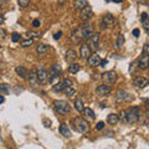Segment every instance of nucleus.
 <instances>
[{"instance_id": "1", "label": "nucleus", "mask_w": 149, "mask_h": 149, "mask_svg": "<svg viewBox=\"0 0 149 149\" xmlns=\"http://www.w3.org/2000/svg\"><path fill=\"white\" fill-rule=\"evenodd\" d=\"M119 119H122L124 123H137L139 119H141V111H139L138 107H130L129 109H124L120 111L119 113Z\"/></svg>"}, {"instance_id": "2", "label": "nucleus", "mask_w": 149, "mask_h": 149, "mask_svg": "<svg viewBox=\"0 0 149 149\" xmlns=\"http://www.w3.org/2000/svg\"><path fill=\"white\" fill-rule=\"evenodd\" d=\"M72 124H73L74 129H76L77 132H80V133H86L87 130L90 129V124H88L87 120L85 118H82V117L73 118L72 119Z\"/></svg>"}, {"instance_id": "3", "label": "nucleus", "mask_w": 149, "mask_h": 149, "mask_svg": "<svg viewBox=\"0 0 149 149\" xmlns=\"http://www.w3.org/2000/svg\"><path fill=\"white\" fill-rule=\"evenodd\" d=\"M54 106H55L56 112L60 114H62V116H66L71 112V106H70V103H67L66 101L57 100V101L54 102Z\"/></svg>"}, {"instance_id": "4", "label": "nucleus", "mask_w": 149, "mask_h": 149, "mask_svg": "<svg viewBox=\"0 0 149 149\" xmlns=\"http://www.w3.org/2000/svg\"><path fill=\"white\" fill-rule=\"evenodd\" d=\"M102 80L106 85H113L117 81V73L114 71H107L102 73Z\"/></svg>"}, {"instance_id": "5", "label": "nucleus", "mask_w": 149, "mask_h": 149, "mask_svg": "<svg viewBox=\"0 0 149 149\" xmlns=\"http://www.w3.org/2000/svg\"><path fill=\"white\" fill-rule=\"evenodd\" d=\"M80 32H81V39L82 40H88L91 37V35L93 34V26L91 24H86L81 26L80 29Z\"/></svg>"}, {"instance_id": "6", "label": "nucleus", "mask_w": 149, "mask_h": 149, "mask_svg": "<svg viewBox=\"0 0 149 149\" xmlns=\"http://www.w3.org/2000/svg\"><path fill=\"white\" fill-rule=\"evenodd\" d=\"M88 40H90V45L88 46H90L91 51L97 52V50H98V47H100V34L98 32H93Z\"/></svg>"}, {"instance_id": "7", "label": "nucleus", "mask_w": 149, "mask_h": 149, "mask_svg": "<svg viewBox=\"0 0 149 149\" xmlns=\"http://www.w3.org/2000/svg\"><path fill=\"white\" fill-rule=\"evenodd\" d=\"M60 74H61V67H60V65H57V63L52 65V66H51V68H50V74H49L50 82L54 83V82L60 77Z\"/></svg>"}, {"instance_id": "8", "label": "nucleus", "mask_w": 149, "mask_h": 149, "mask_svg": "<svg viewBox=\"0 0 149 149\" xmlns=\"http://www.w3.org/2000/svg\"><path fill=\"white\" fill-rule=\"evenodd\" d=\"M112 25H114V17L112 14H106L102 17V21H101V27L102 29H107V27H111Z\"/></svg>"}, {"instance_id": "9", "label": "nucleus", "mask_w": 149, "mask_h": 149, "mask_svg": "<svg viewBox=\"0 0 149 149\" xmlns=\"http://www.w3.org/2000/svg\"><path fill=\"white\" fill-rule=\"evenodd\" d=\"M37 74V80H39V83H45L49 78V72L46 71V68L44 66H40L36 71Z\"/></svg>"}, {"instance_id": "10", "label": "nucleus", "mask_w": 149, "mask_h": 149, "mask_svg": "<svg viewBox=\"0 0 149 149\" xmlns=\"http://www.w3.org/2000/svg\"><path fill=\"white\" fill-rule=\"evenodd\" d=\"M92 13H93V11H92V6L87 4L85 8L80 10V17H81V20H83V21L90 20V17L92 16Z\"/></svg>"}, {"instance_id": "11", "label": "nucleus", "mask_w": 149, "mask_h": 149, "mask_svg": "<svg viewBox=\"0 0 149 149\" xmlns=\"http://www.w3.org/2000/svg\"><path fill=\"white\" fill-rule=\"evenodd\" d=\"M133 97L130 93H128L127 91L120 90L117 92V96H116V102H124V101H132Z\"/></svg>"}, {"instance_id": "12", "label": "nucleus", "mask_w": 149, "mask_h": 149, "mask_svg": "<svg viewBox=\"0 0 149 149\" xmlns=\"http://www.w3.org/2000/svg\"><path fill=\"white\" fill-rule=\"evenodd\" d=\"M111 91H112L111 86H108V85H101V86H98L96 88V95L100 96V97H106V96L109 95Z\"/></svg>"}, {"instance_id": "13", "label": "nucleus", "mask_w": 149, "mask_h": 149, "mask_svg": "<svg viewBox=\"0 0 149 149\" xmlns=\"http://www.w3.org/2000/svg\"><path fill=\"white\" fill-rule=\"evenodd\" d=\"M87 62H88V66H91V67H97V66H100V62H101V56L95 52V54H92L90 57L87 58Z\"/></svg>"}, {"instance_id": "14", "label": "nucleus", "mask_w": 149, "mask_h": 149, "mask_svg": "<svg viewBox=\"0 0 149 149\" xmlns=\"http://www.w3.org/2000/svg\"><path fill=\"white\" fill-rule=\"evenodd\" d=\"M133 85L139 88H144L149 85V80H147V78H144L142 76H137L133 78Z\"/></svg>"}, {"instance_id": "15", "label": "nucleus", "mask_w": 149, "mask_h": 149, "mask_svg": "<svg viewBox=\"0 0 149 149\" xmlns=\"http://www.w3.org/2000/svg\"><path fill=\"white\" fill-rule=\"evenodd\" d=\"M26 80L29 82V85L32 87H36L39 85V80H37V74L35 71H30L29 74H27V77H26Z\"/></svg>"}, {"instance_id": "16", "label": "nucleus", "mask_w": 149, "mask_h": 149, "mask_svg": "<svg viewBox=\"0 0 149 149\" xmlns=\"http://www.w3.org/2000/svg\"><path fill=\"white\" fill-rule=\"evenodd\" d=\"M91 49H90V46H88L87 44H82L81 45V47H80V56H81V58H88L90 57V55H91Z\"/></svg>"}, {"instance_id": "17", "label": "nucleus", "mask_w": 149, "mask_h": 149, "mask_svg": "<svg viewBox=\"0 0 149 149\" xmlns=\"http://www.w3.org/2000/svg\"><path fill=\"white\" fill-rule=\"evenodd\" d=\"M138 67L141 70H147L149 67V55H142L138 62Z\"/></svg>"}, {"instance_id": "18", "label": "nucleus", "mask_w": 149, "mask_h": 149, "mask_svg": "<svg viewBox=\"0 0 149 149\" xmlns=\"http://www.w3.org/2000/svg\"><path fill=\"white\" fill-rule=\"evenodd\" d=\"M58 130H60V134H62L63 137H70V136H71V130H70L68 125L66 123H61V124H60Z\"/></svg>"}, {"instance_id": "19", "label": "nucleus", "mask_w": 149, "mask_h": 149, "mask_svg": "<svg viewBox=\"0 0 149 149\" xmlns=\"http://www.w3.org/2000/svg\"><path fill=\"white\" fill-rule=\"evenodd\" d=\"M15 72H16L17 76H20L21 78H26L27 74H29V70H27L26 67H24V66H17L15 68Z\"/></svg>"}, {"instance_id": "20", "label": "nucleus", "mask_w": 149, "mask_h": 149, "mask_svg": "<svg viewBox=\"0 0 149 149\" xmlns=\"http://www.w3.org/2000/svg\"><path fill=\"white\" fill-rule=\"evenodd\" d=\"M76 58H77V52H76V51H74L73 49H70V50L66 51V60H67L68 62L72 63Z\"/></svg>"}, {"instance_id": "21", "label": "nucleus", "mask_w": 149, "mask_h": 149, "mask_svg": "<svg viewBox=\"0 0 149 149\" xmlns=\"http://www.w3.org/2000/svg\"><path fill=\"white\" fill-rule=\"evenodd\" d=\"M81 70V66H80V63H77V62H72V63H70V66L67 68V71L68 73H71V74H74V73H77L78 71Z\"/></svg>"}, {"instance_id": "22", "label": "nucleus", "mask_w": 149, "mask_h": 149, "mask_svg": "<svg viewBox=\"0 0 149 149\" xmlns=\"http://www.w3.org/2000/svg\"><path fill=\"white\" fill-rule=\"evenodd\" d=\"M107 122H108L109 124H117L119 122V117H118V114H116V113H111L107 116Z\"/></svg>"}, {"instance_id": "23", "label": "nucleus", "mask_w": 149, "mask_h": 149, "mask_svg": "<svg viewBox=\"0 0 149 149\" xmlns=\"http://www.w3.org/2000/svg\"><path fill=\"white\" fill-rule=\"evenodd\" d=\"M49 51V46L45 45V44H40L36 46V52L39 55H42V54H46Z\"/></svg>"}, {"instance_id": "24", "label": "nucleus", "mask_w": 149, "mask_h": 149, "mask_svg": "<svg viewBox=\"0 0 149 149\" xmlns=\"http://www.w3.org/2000/svg\"><path fill=\"white\" fill-rule=\"evenodd\" d=\"M87 0H74V9L76 10H81L87 5Z\"/></svg>"}, {"instance_id": "25", "label": "nucleus", "mask_w": 149, "mask_h": 149, "mask_svg": "<svg viewBox=\"0 0 149 149\" xmlns=\"http://www.w3.org/2000/svg\"><path fill=\"white\" fill-rule=\"evenodd\" d=\"M73 104H74V109H76L77 112H80V113L85 111V106H83V102L81 100H76Z\"/></svg>"}, {"instance_id": "26", "label": "nucleus", "mask_w": 149, "mask_h": 149, "mask_svg": "<svg viewBox=\"0 0 149 149\" xmlns=\"http://www.w3.org/2000/svg\"><path fill=\"white\" fill-rule=\"evenodd\" d=\"M63 92H65V95H66L67 97H73L74 95H76V90L71 86V87H66L63 90Z\"/></svg>"}, {"instance_id": "27", "label": "nucleus", "mask_w": 149, "mask_h": 149, "mask_svg": "<svg viewBox=\"0 0 149 149\" xmlns=\"http://www.w3.org/2000/svg\"><path fill=\"white\" fill-rule=\"evenodd\" d=\"M65 85H63V82L61 81V82H57V83H55L54 85V87H52V90L55 91V92H61V91H63L65 90Z\"/></svg>"}, {"instance_id": "28", "label": "nucleus", "mask_w": 149, "mask_h": 149, "mask_svg": "<svg viewBox=\"0 0 149 149\" xmlns=\"http://www.w3.org/2000/svg\"><path fill=\"white\" fill-rule=\"evenodd\" d=\"M85 116L87 118H90V119H95L96 118V114H95V112H93V109L91 108H85Z\"/></svg>"}, {"instance_id": "29", "label": "nucleus", "mask_w": 149, "mask_h": 149, "mask_svg": "<svg viewBox=\"0 0 149 149\" xmlns=\"http://www.w3.org/2000/svg\"><path fill=\"white\" fill-rule=\"evenodd\" d=\"M32 44H34V39H27V40H22L20 45L22 46V47H29V46H31Z\"/></svg>"}, {"instance_id": "30", "label": "nucleus", "mask_w": 149, "mask_h": 149, "mask_svg": "<svg viewBox=\"0 0 149 149\" xmlns=\"http://www.w3.org/2000/svg\"><path fill=\"white\" fill-rule=\"evenodd\" d=\"M123 45H124V36L123 35H119L117 37V41H116V46L119 49V47H122Z\"/></svg>"}, {"instance_id": "31", "label": "nucleus", "mask_w": 149, "mask_h": 149, "mask_svg": "<svg viewBox=\"0 0 149 149\" xmlns=\"http://www.w3.org/2000/svg\"><path fill=\"white\" fill-rule=\"evenodd\" d=\"M17 4L20 8H27L30 5V0H17Z\"/></svg>"}, {"instance_id": "32", "label": "nucleus", "mask_w": 149, "mask_h": 149, "mask_svg": "<svg viewBox=\"0 0 149 149\" xmlns=\"http://www.w3.org/2000/svg\"><path fill=\"white\" fill-rule=\"evenodd\" d=\"M21 39V35L17 34V32H13L11 34V41L13 42H17V41H20Z\"/></svg>"}, {"instance_id": "33", "label": "nucleus", "mask_w": 149, "mask_h": 149, "mask_svg": "<svg viewBox=\"0 0 149 149\" xmlns=\"http://www.w3.org/2000/svg\"><path fill=\"white\" fill-rule=\"evenodd\" d=\"M0 91H1L3 93H9V87H8V85L6 83H0Z\"/></svg>"}, {"instance_id": "34", "label": "nucleus", "mask_w": 149, "mask_h": 149, "mask_svg": "<svg viewBox=\"0 0 149 149\" xmlns=\"http://www.w3.org/2000/svg\"><path fill=\"white\" fill-rule=\"evenodd\" d=\"M26 35L29 36V39H34V37H39L40 36L39 32H35V31H29Z\"/></svg>"}, {"instance_id": "35", "label": "nucleus", "mask_w": 149, "mask_h": 149, "mask_svg": "<svg viewBox=\"0 0 149 149\" xmlns=\"http://www.w3.org/2000/svg\"><path fill=\"white\" fill-rule=\"evenodd\" d=\"M62 82H63L65 87H71L72 86V81L70 80V78H65V80H62Z\"/></svg>"}, {"instance_id": "36", "label": "nucleus", "mask_w": 149, "mask_h": 149, "mask_svg": "<svg viewBox=\"0 0 149 149\" xmlns=\"http://www.w3.org/2000/svg\"><path fill=\"white\" fill-rule=\"evenodd\" d=\"M142 24H143V26H144V29H146L147 31H149V19H148V17L146 19V20L142 21Z\"/></svg>"}, {"instance_id": "37", "label": "nucleus", "mask_w": 149, "mask_h": 149, "mask_svg": "<svg viewBox=\"0 0 149 149\" xmlns=\"http://www.w3.org/2000/svg\"><path fill=\"white\" fill-rule=\"evenodd\" d=\"M142 55H149V45L148 44H144V47L142 51Z\"/></svg>"}, {"instance_id": "38", "label": "nucleus", "mask_w": 149, "mask_h": 149, "mask_svg": "<svg viewBox=\"0 0 149 149\" xmlns=\"http://www.w3.org/2000/svg\"><path fill=\"white\" fill-rule=\"evenodd\" d=\"M32 26L34 27H40L41 26V21L39 20V19H35V20L32 21Z\"/></svg>"}, {"instance_id": "39", "label": "nucleus", "mask_w": 149, "mask_h": 149, "mask_svg": "<svg viewBox=\"0 0 149 149\" xmlns=\"http://www.w3.org/2000/svg\"><path fill=\"white\" fill-rule=\"evenodd\" d=\"M103 128H104V123L103 122H98V123L96 124V129L97 130H102Z\"/></svg>"}, {"instance_id": "40", "label": "nucleus", "mask_w": 149, "mask_h": 149, "mask_svg": "<svg viewBox=\"0 0 149 149\" xmlns=\"http://www.w3.org/2000/svg\"><path fill=\"white\" fill-rule=\"evenodd\" d=\"M61 36H62V32L61 31H57L56 34L54 35V39L55 40H58V39H61Z\"/></svg>"}, {"instance_id": "41", "label": "nucleus", "mask_w": 149, "mask_h": 149, "mask_svg": "<svg viewBox=\"0 0 149 149\" xmlns=\"http://www.w3.org/2000/svg\"><path fill=\"white\" fill-rule=\"evenodd\" d=\"M132 34H133L134 36H136V37H139V35H141V31H139V29H134Z\"/></svg>"}, {"instance_id": "42", "label": "nucleus", "mask_w": 149, "mask_h": 149, "mask_svg": "<svg viewBox=\"0 0 149 149\" xmlns=\"http://www.w3.org/2000/svg\"><path fill=\"white\" fill-rule=\"evenodd\" d=\"M107 62H108V61H107V60H101V62H100V66L104 67L106 65H107Z\"/></svg>"}, {"instance_id": "43", "label": "nucleus", "mask_w": 149, "mask_h": 149, "mask_svg": "<svg viewBox=\"0 0 149 149\" xmlns=\"http://www.w3.org/2000/svg\"><path fill=\"white\" fill-rule=\"evenodd\" d=\"M147 17H148V14H147V13H143V14H142V16H141V19H142V21H143V20H146V19H147Z\"/></svg>"}, {"instance_id": "44", "label": "nucleus", "mask_w": 149, "mask_h": 149, "mask_svg": "<svg viewBox=\"0 0 149 149\" xmlns=\"http://www.w3.org/2000/svg\"><path fill=\"white\" fill-rule=\"evenodd\" d=\"M8 3V0H0V6H3V5H5V4Z\"/></svg>"}, {"instance_id": "45", "label": "nucleus", "mask_w": 149, "mask_h": 149, "mask_svg": "<svg viewBox=\"0 0 149 149\" xmlns=\"http://www.w3.org/2000/svg\"><path fill=\"white\" fill-rule=\"evenodd\" d=\"M3 22H4V16L0 14V25H3Z\"/></svg>"}, {"instance_id": "46", "label": "nucleus", "mask_w": 149, "mask_h": 149, "mask_svg": "<svg viewBox=\"0 0 149 149\" xmlns=\"http://www.w3.org/2000/svg\"><path fill=\"white\" fill-rule=\"evenodd\" d=\"M4 101H5V98H4V96H3V95H0V104H1Z\"/></svg>"}, {"instance_id": "47", "label": "nucleus", "mask_w": 149, "mask_h": 149, "mask_svg": "<svg viewBox=\"0 0 149 149\" xmlns=\"http://www.w3.org/2000/svg\"><path fill=\"white\" fill-rule=\"evenodd\" d=\"M113 1H114V3H117V4H119V3H122L123 0H113Z\"/></svg>"}, {"instance_id": "48", "label": "nucleus", "mask_w": 149, "mask_h": 149, "mask_svg": "<svg viewBox=\"0 0 149 149\" xmlns=\"http://www.w3.org/2000/svg\"><path fill=\"white\" fill-rule=\"evenodd\" d=\"M147 117H148V118H149V111H148V112H147Z\"/></svg>"}, {"instance_id": "49", "label": "nucleus", "mask_w": 149, "mask_h": 149, "mask_svg": "<svg viewBox=\"0 0 149 149\" xmlns=\"http://www.w3.org/2000/svg\"><path fill=\"white\" fill-rule=\"evenodd\" d=\"M106 1H109V0H106Z\"/></svg>"}, {"instance_id": "50", "label": "nucleus", "mask_w": 149, "mask_h": 149, "mask_svg": "<svg viewBox=\"0 0 149 149\" xmlns=\"http://www.w3.org/2000/svg\"><path fill=\"white\" fill-rule=\"evenodd\" d=\"M10 149H13V148H10Z\"/></svg>"}]
</instances>
